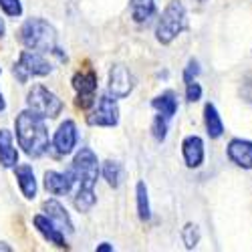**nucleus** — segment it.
<instances>
[{
    "instance_id": "nucleus-21",
    "label": "nucleus",
    "mask_w": 252,
    "mask_h": 252,
    "mask_svg": "<svg viewBox=\"0 0 252 252\" xmlns=\"http://www.w3.org/2000/svg\"><path fill=\"white\" fill-rule=\"evenodd\" d=\"M135 194H137V214L139 218L145 222L152 218V212H150V200H148V188H145L143 182L137 184L135 188Z\"/></svg>"
},
{
    "instance_id": "nucleus-2",
    "label": "nucleus",
    "mask_w": 252,
    "mask_h": 252,
    "mask_svg": "<svg viewBox=\"0 0 252 252\" xmlns=\"http://www.w3.org/2000/svg\"><path fill=\"white\" fill-rule=\"evenodd\" d=\"M18 40L31 51H38V53L57 51V31L43 18H29L18 31Z\"/></svg>"
},
{
    "instance_id": "nucleus-30",
    "label": "nucleus",
    "mask_w": 252,
    "mask_h": 252,
    "mask_svg": "<svg viewBox=\"0 0 252 252\" xmlns=\"http://www.w3.org/2000/svg\"><path fill=\"white\" fill-rule=\"evenodd\" d=\"M4 107H6V103H4V97L0 95V111H4Z\"/></svg>"
},
{
    "instance_id": "nucleus-18",
    "label": "nucleus",
    "mask_w": 252,
    "mask_h": 252,
    "mask_svg": "<svg viewBox=\"0 0 252 252\" xmlns=\"http://www.w3.org/2000/svg\"><path fill=\"white\" fill-rule=\"evenodd\" d=\"M152 107H154L159 115H163L167 121H170V119L176 115V111H178V99H176L174 91H165V93L158 95V97L152 101Z\"/></svg>"
},
{
    "instance_id": "nucleus-19",
    "label": "nucleus",
    "mask_w": 252,
    "mask_h": 252,
    "mask_svg": "<svg viewBox=\"0 0 252 252\" xmlns=\"http://www.w3.org/2000/svg\"><path fill=\"white\" fill-rule=\"evenodd\" d=\"M204 119H206V129H208V135L218 139L222 133H224V125H222V119L216 111V107L212 103H208L204 107Z\"/></svg>"
},
{
    "instance_id": "nucleus-20",
    "label": "nucleus",
    "mask_w": 252,
    "mask_h": 252,
    "mask_svg": "<svg viewBox=\"0 0 252 252\" xmlns=\"http://www.w3.org/2000/svg\"><path fill=\"white\" fill-rule=\"evenodd\" d=\"M154 12H156L154 0H131V14L135 18V23H145V20H150Z\"/></svg>"
},
{
    "instance_id": "nucleus-24",
    "label": "nucleus",
    "mask_w": 252,
    "mask_h": 252,
    "mask_svg": "<svg viewBox=\"0 0 252 252\" xmlns=\"http://www.w3.org/2000/svg\"><path fill=\"white\" fill-rule=\"evenodd\" d=\"M182 238H184V244L188 248H194L200 240V232H198V226L196 224H188L184 230H182Z\"/></svg>"
},
{
    "instance_id": "nucleus-29",
    "label": "nucleus",
    "mask_w": 252,
    "mask_h": 252,
    "mask_svg": "<svg viewBox=\"0 0 252 252\" xmlns=\"http://www.w3.org/2000/svg\"><path fill=\"white\" fill-rule=\"evenodd\" d=\"M97 250L99 252H109V250H113V246L111 244H101V246H97Z\"/></svg>"
},
{
    "instance_id": "nucleus-23",
    "label": "nucleus",
    "mask_w": 252,
    "mask_h": 252,
    "mask_svg": "<svg viewBox=\"0 0 252 252\" xmlns=\"http://www.w3.org/2000/svg\"><path fill=\"white\" fill-rule=\"evenodd\" d=\"M97 198H95V192H85V190H77V196H75V208L79 212H89V210L95 206Z\"/></svg>"
},
{
    "instance_id": "nucleus-22",
    "label": "nucleus",
    "mask_w": 252,
    "mask_h": 252,
    "mask_svg": "<svg viewBox=\"0 0 252 252\" xmlns=\"http://www.w3.org/2000/svg\"><path fill=\"white\" fill-rule=\"evenodd\" d=\"M103 178L107 180V184H109L111 188H117L119 182H121V165H119L117 161L107 159V161L103 163Z\"/></svg>"
},
{
    "instance_id": "nucleus-27",
    "label": "nucleus",
    "mask_w": 252,
    "mask_h": 252,
    "mask_svg": "<svg viewBox=\"0 0 252 252\" xmlns=\"http://www.w3.org/2000/svg\"><path fill=\"white\" fill-rule=\"evenodd\" d=\"M200 97H202V87H200V83H196V81H188V83H186V99H188V101H192V103H196Z\"/></svg>"
},
{
    "instance_id": "nucleus-15",
    "label": "nucleus",
    "mask_w": 252,
    "mask_h": 252,
    "mask_svg": "<svg viewBox=\"0 0 252 252\" xmlns=\"http://www.w3.org/2000/svg\"><path fill=\"white\" fill-rule=\"evenodd\" d=\"M32 222H34V228H36L38 232L43 234L51 244H55V246H59V248H65V246H67V244H65V236H63V230L57 228L47 216L36 214V216L32 218Z\"/></svg>"
},
{
    "instance_id": "nucleus-11",
    "label": "nucleus",
    "mask_w": 252,
    "mask_h": 252,
    "mask_svg": "<svg viewBox=\"0 0 252 252\" xmlns=\"http://www.w3.org/2000/svg\"><path fill=\"white\" fill-rule=\"evenodd\" d=\"M75 184V176L73 172H45V188H47V192H51L53 196H63V194H69L71 192V188Z\"/></svg>"
},
{
    "instance_id": "nucleus-14",
    "label": "nucleus",
    "mask_w": 252,
    "mask_h": 252,
    "mask_svg": "<svg viewBox=\"0 0 252 252\" xmlns=\"http://www.w3.org/2000/svg\"><path fill=\"white\" fill-rule=\"evenodd\" d=\"M182 154L188 167H198L204 161V141L198 135L186 137L182 143Z\"/></svg>"
},
{
    "instance_id": "nucleus-4",
    "label": "nucleus",
    "mask_w": 252,
    "mask_h": 252,
    "mask_svg": "<svg viewBox=\"0 0 252 252\" xmlns=\"http://www.w3.org/2000/svg\"><path fill=\"white\" fill-rule=\"evenodd\" d=\"M188 27L186 23V8L182 6V2H178V0H174V2H170L165 6L159 23H158V40L161 45H170L172 40Z\"/></svg>"
},
{
    "instance_id": "nucleus-9",
    "label": "nucleus",
    "mask_w": 252,
    "mask_h": 252,
    "mask_svg": "<svg viewBox=\"0 0 252 252\" xmlns=\"http://www.w3.org/2000/svg\"><path fill=\"white\" fill-rule=\"evenodd\" d=\"M133 91V75L127 67L115 65L109 71V93L115 99H123Z\"/></svg>"
},
{
    "instance_id": "nucleus-7",
    "label": "nucleus",
    "mask_w": 252,
    "mask_h": 252,
    "mask_svg": "<svg viewBox=\"0 0 252 252\" xmlns=\"http://www.w3.org/2000/svg\"><path fill=\"white\" fill-rule=\"evenodd\" d=\"M87 123L95 125V127H113L119 123V107L113 97L101 95L95 109L87 115Z\"/></svg>"
},
{
    "instance_id": "nucleus-1",
    "label": "nucleus",
    "mask_w": 252,
    "mask_h": 252,
    "mask_svg": "<svg viewBox=\"0 0 252 252\" xmlns=\"http://www.w3.org/2000/svg\"><path fill=\"white\" fill-rule=\"evenodd\" d=\"M16 139L23 152L31 158H40L49 150V129L45 125V117L32 109L23 111L16 121Z\"/></svg>"
},
{
    "instance_id": "nucleus-6",
    "label": "nucleus",
    "mask_w": 252,
    "mask_h": 252,
    "mask_svg": "<svg viewBox=\"0 0 252 252\" xmlns=\"http://www.w3.org/2000/svg\"><path fill=\"white\" fill-rule=\"evenodd\" d=\"M27 105H29V109L36 111L38 115H43L45 119H55L63 111V101L53 91H49L43 85H34L29 91Z\"/></svg>"
},
{
    "instance_id": "nucleus-32",
    "label": "nucleus",
    "mask_w": 252,
    "mask_h": 252,
    "mask_svg": "<svg viewBox=\"0 0 252 252\" xmlns=\"http://www.w3.org/2000/svg\"><path fill=\"white\" fill-rule=\"evenodd\" d=\"M202 2H204V0H202Z\"/></svg>"
},
{
    "instance_id": "nucleus-10",
    "label": "nucleus",
    "mask_w": 252,
    "mask_h": 252,
    "mask_svg": "<svg viewBox=\"0 0 252 252\" xmlns=\"http://www.w3.org/2000/svg\"><path fill=\"white\" fill-rule=\"evenodd\" d=\"M75 145H77V125L71 119H67V121H63L59 125V129L55 131L53 148L57 150L59 156H69Z\"/></svg>"
},
{
    "instance_id": "nucleus-28",
    "label": "nucleus",
    "mask_w": 252,
    "mask_h": 252,
    "mask_svg": "<svg viewBox=\"0 0 252 252\" xmlns=\"http://www.w3.org/2000/svg\"><path fill=\"white\" fill-rule=\"evenodd\" d=\"M200 73V69H198V63L196 61H190L188 63V67H186V71H184V81L188 83V81H194V77Z\"/></svg>"
},
{
    "instance_id": "nucleus-26",
    "label": "nucleus",
    "mask_w": 252,
    "mask_h": 252,
    "mask_svg": "<svg viewBox=\"0 0 252 252\" xmlns=\"http://www.w3.org/2000/svg\"><path fill=\"white\" fill-rule=\"evenodd\" d=\"M165 133H167V119L158 113L156 119H154V135H156L158 141H163L165 139Z\"/></svg>"
},
{
    "instance_id": "nucleus-3",
    "label": "nucleus",
    "mask_w": 252,
    "mask_h": 252,
    "mask_svg": "<svg viewBox=\"0 0 252 252\" xmlns=\"http://www.w3.org/2000/svg\"><path fill=\"white\" fill-rule=\"evenodd\" d=\"M71 172L75 176V182L79 184V190L95 192L97 176H99V161H97V156L93 150L81 148V152L73 159Z\"/></svg>"
},
{
    "instance_id": "nucleus-12",
    "label": "nucleus",
    "mask_w": 252,
    "mask_h": 252,
    "mask_svg": "<svg viewBox=\"0 0 252 252\" xmlns=\"http://www.w3.org/2000/svg\"><path fill=\"white\" fill-rule=\"evenodd\" d=\"M43 210H45L47 218H49L57 228H61L63 232H67V234L73 232L71 216L67 214V210H65V206H63V204H59L57 200H47V202L43 204Z\"/></svg>"
},
{
    "instance_id": "nucleus-25",
    "label": "nucleus",
    "mask_w": 252,
    "mask_h": 252,
    "mask_svg": "<svg viewBox=\"0 0 252 252\" xmlns=\"http://www.w3.org/2000/svg\"><path fill=\"white\" fill-rule=\"evenodd\" d=\"M0 8L6 16H20L23 14V4H20V0H0Z\"/></svg>"
},
{
    "instance_id": "nucleus-13",
    "label": "nucleus",
    "mask_w": 252,
    "mask_h": 252,
    "mask_svg": "<svg viewBox=\"0 0 252 252\" xmlns=\"http://www.w3.org/2000/svg\"><path fill=\"white\" fill-rule=\"evenodd\" d=\"M228 158L244 170H252V141L232 139L228 145Z\"/></svg>"
},
{
    "instance_id": "nucleus-17",
    "label": "nucleus",
    "mask_w": 252,
    "mask_h": 252,
    "mask_svg": "<svg viewBox=\"0 0 252 252\" xmlns=\"http://www.w3.org/2000/svg\"><path fill=\"white\" fill-rule=\"evenodd\" d=\"M0 163L6 170L18 163V152L12 143V135L8 129H0Z\"/></svg>"
},
{
    "instance_id": "nucleus-16",
    "label": "nucleus",
    "mask_w": 252,
    "mask_h": 252,
    "mask_svg": "<svg viewBox=\"0 0 252 252\" xmlns=\"http://www.w3.org/2000/svg\"><path fill=\"white\" fill-rule=\"evenodd\" d=\"M14 176L18 180L20 186V192L27 200H32L36 196V180H34V172L32 167L23 163V165H14Z\"/></svg>"
},
{
    "instance_id": "nucleus-5",
    "label": "nucleus",
    "mask_w": 252,
    "mask_h": 252,
    "mask_svg": "<svg viewBox=\"0 0 252 252\" xmlns=\"http://www.w3.org/2000/svg\"><path fill=\"white\" fill-rule=\"evenodd\" d=\"M53 71V65L38 51H23L18 57V63L14 65V77L20 83H27L31 77H45Z\"/></svg>"
},
{
    "instance_id": "nucleus-31",
    "label": "nucleus",
    "mask_w": 252,
    "mask_h": 252,
    "mask_svg": "<svg viewBox=\"0 0 252 252\" xmlns=\"http://www.w3.org/2000/svg\"><path fill=\"white\" fill-rule=\"evenodd\" d=\"M4 34V25H2V20H0V36Z\"/></svg>"
},
{
    "instance_id": "nucleus-8",
    "label": "nucleus",
    "mask_w": 252,
    "mask_h": 252,
    "mask_svg": "<svg viewBox=\"0 0 252 252\" xmlns=\"http://www.w3.org/2000/svg\"><path fill=\"white\" fill-rule=\"evenodd\" d=\"M73 89L77 91V105L87 109L93 105L95 91H97V73L93 69L79 71L73 77Z\"/></svg>"
}]
</instances>
